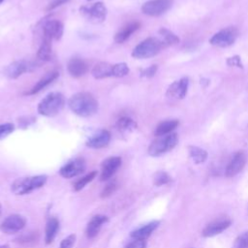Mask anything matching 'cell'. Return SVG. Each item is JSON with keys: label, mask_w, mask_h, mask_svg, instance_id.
<instances>
[{"label": "cell", "mask_w": 248, "mask_h": 248, "mask_svg": "<svg viewBox=\"0 0 248 248\" xmlns=\"http://www.w3.org/2000/svg\"><path fill=\"white\" fill-rule=\"evenodd\" d=\"M70 109L81 117L94 115L99 109V103L96 98L88 92H78L70 97L68 101Z\"/></svg>", "instance_id": "obj_1"}, {"label": "cell", "mask_w": 248, "mask_h": 248, "mask_svg": "<svg viewBox=\"0 0 248 248\" xmlns=\"http://www.w3.org/2000/svg\"><path fill=\"white\" fill-rule=\"evenodd\" d=\"M65 105V98L60 92L47 94L38 105V112L44 116H54L58 114Z\"/></svg>", "instance_id": "obj_2"}, {"label": "cell", "mask_w": 248, "mask_h": 248, "mask_svg": "<svg viewBox=\"0 0 248 248\" xmlns=\"http://www.w3.org/2000/svg\"><path fill=\"white\" fill-rule=\"evenodd\" d=\"M46 175H35L18 178L14 181L11 190L15 195H26L43 187L46 182Z\"/></svg>", "instance_id": "obj_3"}, {"label": "cell", "mask_w": 248, "mask_h": 248, "mask_svg": "<svg viewBox=\"0 0 248 248\" xmlns=\"http://www.w3.org/2000/svg\"><path fill=\"white\" fill-rule=\"evenodd\" d=\"M164 47L165 45L161 40L157 38H147L134 47L132 56L137 59L150 58L158 54Z\"/></svg>", "instance_id": "obj_4"}, {"label": "cell", "mask_w": 248, "mask_h": 248, "mask_svg": "<svg viewBox=\"0 0 248 248\" xmlns=\"http://www.w3.org/2000/svg\"><path fill=\"white\" fill-rule=\"evenodd\" d=\"M178 142V137L175 133L159 137L153 140L148 147V154L153 157L161 156L173 149Z\"/></svg>", "instance_id": "obj_5"}, {"label": "cell", "mask_w": 248, "mask_h": 248, "mask_svg": "<svg viewBox=\"0 0 248 248\" xmlns=\"http://www.w3.org/2000/svg\"><path fill=\"white\" fill-rule=\"evenodd\" d=\"M237 37L238 30L235 27L230 26L215 33L209 40V43L215 46L227 47L232 46L236 41Z\"/></svg>", "instance_id": "obj_6"}, {"label": "cell", "mask_w": 248, "mask_h": 248, "mask_svg": "<svg viewBox=\"0 0 248 248\" xmlns=\"http://www.w3.org/2000/svg\"><path fill=\"white\" fill-rule=\"evenodd\" d=\"M79 11L87 20L93 23H101L105 21L108 14V10L102 2H97L90 6H82Z\"/></svg>", "instance_id": "obj_7"}, {"label": "cell", "mask_w": 248, "mask_h": 248, "mask_svg": "<svg viewBox=\"0 0 248 248\" xmlns=\"http://www.w3.org/2000/svg\"><path fill=\"white\" fill-rule=\"evenodd\" d=\"M172 5V0H149L141 6V12L149 16L165 14Z\"/></svg>", "instance_id": "obj_8"}, {"label": "cell", "mask_w": 248, "mask_h": 248, "mask_svg": "<svg viewBox=\"0 0 248 248\" xmlns=\"http://www.w3.org/2000/svg\"><path fill=\"white\" fill-rule=\"evenodd\" d=\"M26 224V220L23 216L18 214H13L5 218L0 224V231L11 234L21 231Z\"/></svg>", "instance_id": "obj_9"}, {"label": "cell", "mask_w": 248, "mask_h": 248, "mask_svg": "<svg viewBox=\"0 0 248 248\" xmlns=\"http://www.w3.org/2000/svg\"><path fill=\"white\" fill-rule=\"evenodd\" d=\"M86 168L83 158H75L65 164L59 170V173L64 178H72L82 173Z\"/></svg>", "instance_id": "obj_10"}, {"label": "cell", "mask_w": 248, "mask_h": 248, "mask_svg": "<svg viewBox=\"0 0 248 248\" xmlns=\"http://www.w3.org/2000/svg\"><path fill=\"white\" fill-rule=\"evenodd\" d=\"M121 158L118 156H111L105 159L101 164V181L108 180L109 178H111L121 166Z\"/></svg>", "instance_id": "obj_11"}, {"label": "cell", "mask_w": 248, "mask_h": 248, "mask_svg": "<svg viewBox=\"0 0 248 248\" xmlns=\"http://www.w3.org/2000/svg\"><path fill=\"white\" fill-rule=\"evenodd\" d=\"M44 32V38L47 40H60L63 32H64V26L63 23L57 19H50L47 20L43 27Z\"/></svg>", "instance_id": "obj_12"}, {"label": "cell", "mask_w": 248, "mask_h": 248, "mask_svg": "<svg viewBox=\"0 0 248 248\" xmlns=\"http://www.w3.org/2000/svg\"><path fill=\"white\" fill-rule=\"evenodd\" d=\"M246 160H247V157L243 151H237L236 153H234V155L232 156V160L230 161V163L226 168V171H225L226 176L232 177L237 174L244 168L246 164Z\"/></svg>", "instance_id": "obj_13"}, {"label": "cell", "mask_w": 248, "mask_h": 248, "mask_svg": "<svg viewBox=\"0 0 248 248\" xmlns=\"http://www.w3.org/2000/svg\"><path fill=\"white\" fill-rule=\"evenodd\" d=\"M231 220L228 218H220L214 220L213 222L206 225V227L202 230V234L204 237H212L227 230L231 226Z\"/></svg>", "instance_id": "obj_14"}, {"label": "cell", "mask_w": 248, "mask_h": 248, "mask_svg": "<svg viewBox=\"0 0 248 248\" xmlns=\"http://www.w3.org/2000/svg\"><path fill=\"white\" fill-rule=\"evenodd\" d=\"M110 141V133L108 130L102 129L93 134L86 140V146L94 149L106 147Z\"/></svg>", "instance_id": "obj_15"}, {"label": "cell", "mask_w": 248, "mask_h": 248, "mask_svg": "<svg viewBox=\"0 0 248 248\" xmlns=\"http://www.w3.org/2000/svg\"><path fill=\"white\" fill-rule=\"evenodd\" d=\"M188 86H189V78H182L179 80L172 82L169 86L167 90V96L170 98L183 99L187 94Z\"/></svg>", "instance_id": "obj_16"}, {"label": "cell", "mask_w": 248, "mask_h": 248, "mask_svg": "<svg viewBox=\"0 0 248 248\" xmlns=\"http://www.w3.org/2000/svg\"><path fill=\"white\" fill-rule=\"evenodd\" d=\"M140 27V23L139 21H131L127 24H125L121 29H119L115 36H114V42L117 44H122L126 40H128L139 28Z\"/></svg>", "instance_id": "obj_17"}, {"label": "cell", "mask_w": 248, "mask_h": 248, "mask_svg": "<svg viewBox=\"0 0 248 248\" xmlns=\"http://www.w3.org/2000/svg\"><path fill=\"white\" fill-rule=\"evenodd\" d=\"M29 67L30 66L23 61H15V62L9 64L5 68L4 74L7 78H9L11 79H15V78H17L18 77H20L25 72H28Z\"/></svg>", "instance_id": "obj_18"}, {"label": "cell", "mask_w": 248, "mask_h": 248, "mask_svg": "<svg viewBox=\"0 0 248 248\" xmlns=\"http://www.w3.org/2000/svg\"><path fill=\"white\" fill-rule=\"evenodd\" d=\"M67 69L69 74L74 78H79L86 74L88 67L86 62L83 59L75 57L72 58L67 65Z\"/></svg>", "instance_id": "obj_19"}, {"label": "cell", "mask_w": 248, "mask_h": 248, "mask_svg": "<svg viewBox=\"0 0 248 248\" xmlns=\"http://www.w3.org/2000/svg\"><path fill=\"white\" fill-rule=\"evenodd\" d=\"M108 220V217L105 216V215L98 214V215L93 216V217L91 218V220H90V221L88 222V224H87L86 231H85L86 236H87L88 238H94V237L98 234V232H99L101 227H102L105 223H107Z\"/></svg>", "instance_id": "obj_20"}, {"label": "cell", "mask_w": 248, "mask_h": 248, "mask_svg": "<svg viewBox=\"0 0 248 248\" xmlns=\"http://www.w3.org/2000/svg\"><path fill=\"white\" fill-rule=\"evenodd\" d=\"M58 77H59V73L57 71H51V72L46 73L44 77H42L38 80V82L26 94L33 95V94H36V93L42 91L44 88H46L47 85H49L52 81H54Z\"/></svg>", "instance_id": "obj_21"}, {"label": "cell", "mask_w": 248, "mask_h": 248, "mask_svg": "<svg viewBox=\"0 0 248 248\" xmlns=\"http://www.w3.org/2000/svg\"><path fill=\"white\" fill-rule=\"evenodd\" d=\"M91 74L97 79L113 77V65L108 62H100L93 67Z\"/></svg>", "instance_id": "obj_22"}, {"label": "cell", "mask_w": 248, "mask_h": 248, "mask_svg": "<svg viewBox=\"0 0 248 248\" xmlns=\"http://www.w3.org/2000/svg\"><path fill=\"white\" fill-rule=\"evenodd\" d=\"M159 226V222L158 221H152L135 231H133L131 232V236L134 239H142L145 240L146 238H148L150 236V234L157 229V227Z\"/></svg>", "instance_id": "obj_23"}, {"label": "cell", "mask_w": 248, "mask_h": 248, "mask_svg": "<svg viewBox=\"0 0 248 248\" xmlns=\"http://www.w3.org/2000/svg\"><path fill=\"white\" fill-rule=\"evenodd\" d=\"M59 229V221L55 217H51L47 220L46 225V235H45V242L46 244H50L58 232Z\"/></svg>", "instance_id": "obj_24"}, {"label": "cell", "mask_w": 248, "mask_h": 248, "mask_svg": "<svg viewBox=\"0 0 248 248\" xmlns=\"http://www.w3.org/2000/svg\"><path fill=\"white\" fill-rule=\"evenodd\" d=\"M178 124H179L178 120H175V119L162 121L161 123H159L157 125V127L154 131V134L157 137H162V136L169 135L178 126Z\"/></svg>", "instance_id": "obj_25"}, {"label": "cell", "mask_w": 248, "mask_h": 248, "mask_svg": "<svg viewBox=\"0 0 248 248\" xmlns=\"http://www.w3.org/2000/svg\"><path fill=\"white\" fill-rule=\"evenodd\" d=\"M51 41L47 40V39H43V42L38 49L37 52V57L38 59L42 60V61H48L51 57Z\"/></svg>", "instance_id": "obj_26"}, {"label": "cell", "mask_w": 248, "mask_h": 248, "mask_svg": "<svg viewBox=\"0 0 248 248\" xmlns=\"http://www.w3.org/2000/svg\"><path fill=\"white\" fill-rule=\"evenodd\" d=\"M115 127L118 131H120L122 133H129L137 128V123L132 118L123 116V117H120L116 121Z\"/></svg>", "instance_id": "obj_27"}, {"label": "cell", "mask_w": 248, "mask_h": 248, "mask_svg": "<svg viewBox=\"0 0 248 248\" xmlns=\"http://www.w3.org/2000/svg\"><path fill=\"white\" fill-rule=\"evenodd\" d=\"M188 151H189V155H190L191 159L196 164H202L207 158V152L201 147L191 145L188 147Z\"/></svg>", "instance_id": "obj_28"}, {"label": "cell", "mask_w": 248, "mask_h": 248, "mask_svg": "<svg viewBox=\"0 0 248 248\" xmlns=\"http://www.w3.org/2000/svg\"><path fill=\"white\" fill-rule=\"evenodd\" d=\"M159 34L162 38L161 41L163 42L165 46H170V45H175L179 42V38L174 33H172L170 30H169L167 28H161L159 30Z\"/></svg>", "instance_id": "obj_29"}, {"label": "cell", "mask_w": 248, "mask_h": 248, "mask_svg": "<svg viewBox=\"0 0 248 248\" xmlns=\"http://www.w3.org/2000/svg\"><path fill=\"white\" fill-rule=\"evenodd\" d=\"M96 175H97V171H96V170H93V171L89 172L88 174H86L85 176L79 178V179L74 184V190L77 191V192H78V191H80L81 189H83V188L85 187V185H86L87 183L91 182V181L95 178Z\"/></svg>", "instance_id": "obj_30"}, {"label": "cell", "mask_w": 248, "mask_h": 248, "mask_svg": "<svg viewBox=\"0 0 248 248\" xmlns=\"http://www.w3.org/2000/svg\"><path fill=\"white\" fill-rule=\"evenodd\" d=\"M170 180H171L170 176L166 171H163V170L157 171L153 177V181L156 186H162V185L168 184Z\"/></svg>", "instance_id": "obj_31"}, {"label": "cell", "mask_w": 248, "mask_h": 248, "mask_svg": "<svg viewBox=\"0 0 248 248\" xmlns=\"http://www.w3.org/2000/svg\"><path fill=\"white\" fill-rule=\"evenodd\" d=\"M129 74V67L126 63H116L113 65V77L123 78Z\"/></svg>", "instance_id": "obj_32"}, {"label": "cell", "mask_w": 248, "mask_h": 248, "mask_svg": "<svg viewBox=\"0 0 248 248\" xmlns=\"http://www.w3.org/2000/svg\"><path fill=\"white\" fill-rule=\"evenodd\" d=\"M232 248H248V231L235 238Z\"/></svg>", "instance_id": "obj_33"}, {"label": "cell", "mask_w": 248, "mask_h": 248, "mask_svg": "<svg viewBox=\"0 0 248 248\" xmlns=\"http://www.w3.org/2000/svg\"><path fill=\"white\" fill-rule=\"evenodd\" d=\"M116 189H117V183L115 181L109 182L108 184H107V186L101 192V198L105 199V198L109 197Z\"/></svg>", "instance_id": "obj_34"}, {"label": "cell", "mask_w": 248, "mask_h": 248, "mask_svg": "<svg viewBox=\"0 0 248 248\" xmlns=\"http://www.w3.org/2000/svg\"><path fill=\"white\" fill-rule=\"evenodd\" d=\"M15 130V126L12 123H5L0 125V140L6 138Z\"/></svg>", "instance_id": "obj_35"}, {"label": "cell", "mask_w": 248, "mask_h": 248, "mask_svg": "<svg viewBox=\"0 0 248 248\" xmlns=\"http://www.w3.org/2000/svg\"><path fill=\"white\" fill-rule=\"evenodd\" d=\"M76 240L75 234H70L66 238H64L60 243V248H73Z\"/></svg>", "instance_id": "obj_36"}, {"label": "cell", "mask_w": 248, "mask_h": 248, "mask_svg": "<svg viewBox=\"0 0 248 248\" xmlns=\"http://www.w3.org/2000/svg\"><path fill=\"white\" fill-rule=\"evenodd\" d=\"M157 70H158L157 65H151L148 68L141 71L140 77H142V78H152L156 74Z\"/></svg>", "instance_id": "obj_37"}, {"label": "cell", "mask_w": 248, "mask_h": 248, "mask_svg": "<svg viewBox=\"0 0 248 248\" xmlns=\"http://www.w3.org/2000/svg\"><path fill=\"white\" fill-rule=\"evenodd\" d=\"M125 248H146V241L142 239H135Z\"/></svg>", "instance_id": "obj_38"}, {"label": "cell", "mask_w": 248, "mask_h": 248, "mask_svg": "<svg viewBox=\"0 0 248 248\" xmlns=\"http://www.w3.org/2000/svg\"><path fill=\"white\" fill-rule=\"evenodd\" d=\"M70 0H53L52 2H50L46 8L47 11H51V10H54L56 9L57 7L63 5V4H66L68 3Z\"/></svg>", "instance_id": "obj_39"}, {"label": "cell", "mask_w": 248, "mask_h": 248, "mask_svg": "<svg viewBox=\"0 0 248 248\" xmlns=\"http://www.w3.org/2000/svg\"><path fill=\"white\" fill-rule=\"evenodd\" d=\"M228 64L230 66H237V67H241V63H240V58L238 56H234V57H231L228 59Z\"/></svg>", "instance_id": "obj_40"}, {"label": "cell", "mask_w": 248, "mask_h": 248, "mask_svg": "<svg viewBox=\"0 0 248 248\" xmlns=\"http://www.w3.org/2000/svg\"><path fill=\"white\" fill-rule=\"evenodd\" d=\"M0 248H9L8 245H0Z\"/></svg>", "instance_id": "obj_41"}, {"label": "cell", "mask_w": 248, "mask_h": 248, "mask_svg": "<svg viewBox=\"0 0 248 248\" xmlns=\"http://www.w3.org/2000/svg\"><path fill=\"white\" fill-rule=\"evenodd\" d=\"M1 211H2V207H1V204H0V215H1Z\"/></svg>", "instance_id": "obj_42"}, {"label": "cell", "mask_w": 248, "mask_h": 248, "mask_svg": "<svg viewBox=\"0 0 248 248\" xmlns=\"http://www.w3.org/2000/svg\"><path fill=\"white\" fill-rule=\"evenodd\" d=\"M3 1H4V0H0V4H1Z\"/></svg>", "instance_id": "obj_43"}, {"label": "cell", "mask_w": 248, "mask_h": 248, "mask_svg": "<svg viewBox=\"0 0 248 248\" xmlns=\"http://www.w3.org/2000/svg\"><path fill=\"white\" fill-rule=\"evenodd\" d=\"M88 1H90V0H88Z\"/></svg>", "instance_id": "obj_44"}]
</instances>
